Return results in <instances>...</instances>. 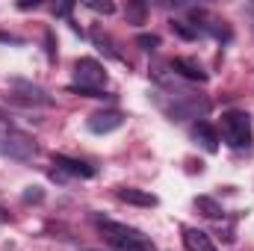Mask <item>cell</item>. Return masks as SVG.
<instances>
[{
    "instance_id": "6da1fadb",
    "label": "cell",
    "mask_w": 254,
    "mask_h": 251,
    "mask_svg": "<svg viewBox=\"0 0 254 251\" xmlns=\"http://www.w3.org/2000/svg\"><path fill=\"white\" fill-rule=\"evenodd\" d=\"M98 228L104 234V240L113 246V251H157V246L136 228L113 222V219H98Z\"/></svg>"
},
{
    "instance_id": "7a4b0ae2",
    "label": "cell",
    "mask_w": 254,
    "mask_h": 251,
    "mask_svg": "<svg viewBox=\"0 0 254 251\" xmlns=\"http://www.w3.org/2000/svg\"><path fill=\"white\" fill-rule=\"evenodd\" d=\"M104 86H107L104 65L98 63V60H89V57L77 60V65H74V86H71L74 92H83L89 98H107Z\"/></svg>"
},
{
    "instance_id": "3957f363",
    "label": "cell",
    "mask_w": 254,
    "mask_h": 251,
    "mask_svg": "<svg viewBox=\"0 0 254 251\" xmlns=\"http://www.w3.org/2000/svg\"><path fill=\"white\" fill-rule=\"evenodd\" d=\"M222 139H225L231 148H237V151L252 148L254 130H252L249 113H243V110H228V113L222 116Z\"/></svg>"
},
{
    "instance_id": "277c9868",
    "label": "cell",
    "mask_w": 254,
    "mask_h": 251,
    "mask_svg": "<svg viewBox=\"0 0 254 251\" xmlns=\"http://www.w3.org/2000/svg\"><path fill=\"white\" fill-rule=\"evenodd\" d=\"M36 142L33 136H27L24 130L9 125H0V157H9V160H18V163H27L36 157Z\"/></svg>"
},
{
    "instance_id": "5b68a950",
    "label": "cell",
    "mask_w": 254,
    "mask_h": 251,
    "mask_svg": "<svg viewBox=\"0 0 254 251\" xmlns=\"http://www.w3.org/2000/svg\"><path fill=\"white\" fill-rule=\"evenodd\" d=\"M125 125V116L119 110H101V113H92L89 116V130L92 133H113Z\"/></svg>"
},
{
    "instance_id": "8992f818",
    "label": "cell",
    "mask_w": 254,
    "mask_h": 251,
    "mask_svg": "<svg viewBox=\"0 0 254 251\" xmlns=\"http://www.w3.org/2000/svg\"><path fill=\"white\" fill-rule=\"evenodd\" d=\"M184 249L187 251H219L216 243H213V237L198 231V228H187L184 231Z\"/></svg>"
},
{
    "instance_id": "52a82bcc",
    "label": "cell",
    "mask_w": 254,
    "mask_h": 251,
    "mask_svg": "<svg viewBox=\"0 0 254 251\" xmlns=\"http://www.w3.org/2000/svg\"><path fill=\"white\" fill-rule=\"evenodd\" d=\"M54 166H57V172H68V175H74V178H92V175H95L92 166H86L83 160H71V157H65V154H57V157H54Z\"/></svg>"
},
{
    "instance_id": "ba28073f",
    "label": "cell",
    "mask_w": 254,
    "mask_h": 251,
    "mask_svg": "<svg viewBox=\"0 0 254 251\" xmlns=\"http://www.w3.org/2000/svg\"><path fill=\"white\" fill-rule=\"evenodd\" d=\"M192 136H195V142H201V148L210 151V154L219 148V133L207 125V122H198V125L192 127Z\"/></svg>"
},
{
    "instance_id": "9c48e42d",
    "label": "cell",
    "mask_w": 254,
    "mask_h": 251,
    "mask_svg": "<svg viewBox=\"0 0 254 251\" xmlns=\"http://www.w3.org/2000/svg\"><path fill=\"white\" fill-rule=\"evenodd\" d=\"M172 68H175V71H181L187 80H198V83H204V80H207L204 68L195 63V60H187V57H178V60L172 63Z\"/></svg>"
},
{
    "instance_id": "30bf717a",
    "label": "cell",
    "mask_w": 254,
    "mask_h": 251,
    "mask_svg": "<svg viewBox=\"0 0 254 251\" xmlns=\"http://www.w3.org/2000/svg\"><path fill=\"white\" fill-rule=\"evenodd\" d=\"M119 198L127 201V204H139V207H154V204H157V198H154L151 192H142V189H133V187L119 189Z\"/></svg>"
},
{
    "instance_id": "8fae6325",
    "label": "cell",
    "mask_w": 254,
    "mask_h": 251,
    "mask_svg": "<svg viewBox=\"0 0 254 251\" xmlns=\"http://www.w3.org/2000/svg\"><path fill=\"white\" fill-rule=\"evenodd\" d=\"M195 207H198L207 219H222V207H219L213 198H204V195H201V198H195Z\"/></svg>"
},
{
    "instance_id": "7c38bea8",
    "label": "cell",
    "mask_w": 254,
    "mask_h": 251,
    "mask_svg": "<svg viewBox=\"0 0 254 251\" xmlns=\"http://www.w3.org/2000/svg\"><path fill=\"white\" fill-rule=\"evenodd\" d=\"M172 27H175V33H181L184 39H198V36H201V30H198V27H190L187 21H175Z\"/></svg>"
},
{
    "instance_id": "4fadbf2b",
    "label": "cell",
    "mask_w": 254,
    "mask_h": 251,
    "mask_svg": "<svg viewBox=\"0 0 254 251\" xmlns=\"http://www.w3.org/2000/svg\"><path fill=\"white\" fill-rule=\"evenodd\" d=\"M136 42H139V45H142V48H145V51H154V48H157V45H160V39H157V36H139V39H136Z\"/></svg>"
},
{
    "instance_id": "5bb4252c",
    "label": "cell",
    "mask_w": 254,
    "mask_h": 251,
    "mask_svg": "<svg viewBox=\"0 0 254 251\" xmlns=\"http://www.w3.org/2000/svg\"><path fill=\"white\" fill-rule=\"evenodd\" d=\"M86 6H89V9H95V12H107V15H110V12L116 9L113 3H86Z\"/></svg>"
},
{
    "instance_id": "9a60e30c",
    "label": "cell",
    "mask_w": 254,
    "mask_h": 251,
    "mask_svg": "<svg viewBox=\"0 0 254 251\" xmlns=\"http://www.w3.org/2000/svg\"><path fill=\"white\" fill-rule=\"evenodd\" d=\"M39 198H42L39 187H36V192H24V201H39Z\"/></svg>"
},
{
    "instance_id": "2e32d148",
    "label": "cell",
    "mask_w": 254,
    "mask_h": 251,
    "mask_svg": "<svg viewBox=\"0 0 254 251\" xmlns=\"http://www.w3.org/2000/svg\"><path fill=\"white\" fill-rule=\"evenodd\" d=\"M0 222H9V216H6V213H3V210H0Z\"/></svg>"
}]
</instances>
